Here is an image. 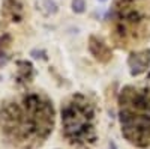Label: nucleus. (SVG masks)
Masks as SVG:
<instances>
[{
	"label": "nucleus",
	"instance_id": "obj_1",
	"mask_svg": "<svg viewBox=\"0 0 150 149\" xmlns=\"http://www.w3.org/2000/svg\"><path fill=\"white\" fill-rule=\"evenodd\" d=\"M54 127V108L42 93H26L11 99L0 108V128L21 149H33L44 143Z\"/></svg>",
	"mask_w": 150,
	"mask_h": 149
},
{
	"label": "nucleus",
	"instance_id": "obj_2",
	"mask_svg": "<svg viewBox=\"0 0 150 149\" xmlns=\"http://www.w3.org/2000/svg\"><path fill=\"white\" fill-rule=\"evenodd\" d=\"M122 134L137 148L150 146V88L126 86L119 95Z\"/></svg>",
	"mask_w": 150,
	"mask_h": 149
},
{
	"label": "nucleus",
	"instance_id": "obj_3",
	"mask_svg": "<svg viewBox=\"0 0 150 149\" xmlns=\"http://www.w3.org/2000/svg\"><path fill=\"white\" fill-rule=\"evenodd\" d=\"M62 127L66 140L78 148H90L96 142V115L87 96L72 95L62 107Z\"/></svg>",
	"mask_w": 150,
	"mask_h": 149
},
{
	"label": "nucleus",
	"instance_id": "obj_4",
	"mask_svg": "<svg viewBox=\"0 0 150 149\" xmlns=\"http://www.w3.org/2000/svg\"><path fill=\"white\" fill-rule=\"evenodd\" d=\"M114 20V39L120 47L134 45L150 36V18L135 6V0H120Z\"/></svg>",
	"mask_w": 150,
	"mask_h": 149
},
{
	"label": "nucleus",
	"instance_id": "obj_5",
	"mask_svg": "<svg viewBox=\"0 0 150 149\" xmlns=\"http://www.w3.org/2000/svg\"><path fill=\"white\" fill-rule=\"evenodd\" d=\"M128 65L131 76H140L146 72L150 66V50H141V51H135L129 56Z\"/></svg>",
	"mask_w": 150,
	"mask_h": 149
},
{
	"label": "nucleus",
	"instance_id": "obj_6",
	"mask_svg": "<svg viewBox=\"0 0 150 149\" xmlns=\"http://www.w3.org/2000/svg\"><path fill=\"white\" fill-rule=\"evenodd\" d=\"M89 50H90V53L95 56V59L99 60V62H108L111 59V50L107 47V44H104L102 39L96 38V36H90Z\"/></svg>",
	"mask_w": 150,
	"mask_h": 149
},
{
	"label": "nucleus",
	"instance_id": "obj_7",
	"mask_svg": "<svg viewBox=\"0 0 150 149\" xmlns=\"http://www.w3.org/2000/svg\"><path fill=\"white\" fill-rule=\"evenodd\" d=\"M5 14L11 17L12 21H21L23 20V5L18 0H5Z\"/></svg>",
	"mask_w": 150,
	"mask_h": 149
},
{
	"label": "nucleus",
	"instance_id": "obj_8",
	"mask_svg": "<svg viewBox=\"0 0 150 149\" xmlns=\"http://www.w3.org/2000/svg\"><path fill=\"white\" fill-rule=\"evenodd\" d=\"M18 63L23 66V68H20V72H21L20 78L29 81V80L32 78V72H33V66H32V63H30V62H24V60H20Z\"/></svg>",
	"mask_w": 150,
	"mask_h": 149
},
{
	"label": "nucleus",
	"instance_id": "obj_9",
	"mask_svg": "<svg viewBox=\"0 0 150 149\" xmlns=\"http://www.w3.org/2000/svg\"><path fill=\"white\" fill-rule=\"evenodd\" d=\"M72 11L75 14H83L86 11V2L84 0H72Z\"/></svg>",
	"mask_w": 150,
	"mask_h": 149
},
{
	"label": "nucleus",
	"instance_id": "obj_10",
	"mask_svg": "<svg viewBox=\"0 0 150 149\" xmlns=\"http://www.w3.org/2000/svg\"><path fill=\"white\" fill-rule=\"evenodd\" d=\"M44 5L47 8V11H45L47 15H51V14H56L57 12V5L54 3V0H45Z\"/></svg>",
	"mask_w": 150,
	"mask_h": 149
},
{
	"label": "nucleus",
	"instance_id": "obj_11",
	"mask_svg": "<svg viewBox=\"0 0 150 149\" xmlns=\"http://www.w3.org/2000/svg\"><path fill=\"white\" fill-rule=\"evenodd\" d=\"M8 60H9V56H6V54L3 53V50H2V51H0V68H2L3 65H6Z\"/></svg>",
	"mask_w": 150,
	"mask_h": 149
},
{
	"label": "nucleus",
	"instance_id": "obj_12",
	"mask_svg": "<svg viewBox=\"0 0 150 149\" xmlns=\"http://www.w3.org/2000/svg\"><path fill=\"white\" fill-rule=\"evenodd\" d=\"M99 2H107V0H99Z\"/></svg>",
	"mask_w": 150,
	"mask_h": 149
}]
</instances>
